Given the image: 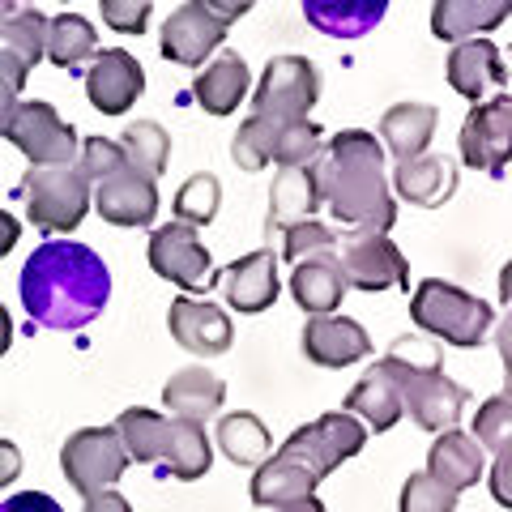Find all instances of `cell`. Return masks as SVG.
<instances>
[{
  "label": "cell",
  "instance_id": "obj_1",
  "mask_svg": "<svg viewBox=\"0 0 512 512\" xmlns=\"http://www.w3.org/2000/svg\"><path fill=\"white\" fill-rule=\"evenodd\" d=\"M22 308L43 329H86L107 308L111 274L103 256L73 244V239H47L22 265Z\"/></svg>",
  "mask_w": 512,
  "mask_h": 512
},
{
  "label": "cell",
  "instance_id": "obj_2",
  "mask_svg": "<svg viewBox=\"0 0 512 512\" xmlns=\"http://www.w3.org/2000/svg\"><path fill=\"white\" fill-rule=\"evenodd\" d=\"M312 180L320 201L346 227V235H389L397 222V205L384 180V150L372 133L346 128L320 146L312 158Z\"/></svg>",
  "mask_w": 512,
  "mask_h": 512
},
{
  "label": "cell",
  "instance_id": "obj_3",
  "mask_svg": "<svg viewBox=\"0 0 512 512\" xmlns=\"http://www.w3.org/2000/svg\"><path fill=\"white\" fill-rule=\"evenodd\" d=\"M410 320L423 333L444 338L448 346L474 350V346L487 342V333L495 325V312H491V303L474 299L470 291H461V286L427 278V282H419V291L410 295Z\"/></svg>",
  "mask_w": 512,
  "mask_h": 512
},
{
  "label": "cell",
  "instance_id": "obj_4",
  "mask_svg": "<svg viewBox=\"0 0 512 512\" xmlns=\"http://www.w3.org/2000/svg\"><path fill=\"white\" fill-rule=\"evenodd\" d=\"M320 124L316 120H261L252 116L239 124V133L231 141V158L244 171H261L269 163L286 167H308L320 154Z\"/></svg>",
  "mask_w": 512,
  "mask_h": 512
},
{
  "label": "cell",
  "instance_id": "obj_5",
  "mask_svg": "<svg viewBox=\"0 0 512 512\" xmlns=\"http://www.w3.org/2000/svg\"><path fill=\"white\" fill-rule=\"evenodd\" d=\"M13 192L26 201L30 222L47 235L73 231L90 210V180L77 171V163H69V167H30Z\"/></svg>",
  "mask_w": 512,
  "mask_h": 512
},
{
  "label": "cell",
  "instance_id": "obj_6",
  "mask_svg": "<svg viewBox=\"0 0 512 512\" xmlns=\"http://www.w3.org/2000/svg\"><path fill=\"white\" fill-rule=\"evenodd\" d=\"M363 444H367V427L355 419V414L329 410V414H320L316 423L291 431L286 444L278 448V457L291 461V466H299L312 483H320V478H329L342 461L355 457Z\"/></svg>",
  "mask_w": 512,
  "mask_h": 512
},
{
  "label": "cell",
  "instance_id": "obj_7",
  "mask_svg": "<svg viewBox=\"0 0 512 512\" xmlns=\"http://www.w3.org/2000/svg\"><path fill=\"white\" fill-rule=\"evenodd\" d=\"M380 367L393 376L397 393H402V414H410L427 431H453L461 410L470 402V389H461L457 380H448L440 367H410L384 355Z\"/></svg>",
  "mask_w": 512,
  "mask_h": 512
},
{
  "label": "cell",
  "instance_id": "obj_8",
  "mask_svg": "<svg viewBox=\"0 0 512 512\" xmlns=\"http://www.w3.org/2000/svg\"><path fill=\"white\" fill-rule=\"evenodd\" d=\"M60 470L69 478V487L77 495H99L111 491L128 470V453L116 436V427H82L73 431L60 448Z\"/></svg>",
  "mask_w": 512,
  "mask_h": 512
},
{
  "label": "cell",
  "instance_id": "obj_9",
  "mask_svg": "<svg viewBox=\"0 0 512 512\" xmlns=\"http://www.w3.org/2000/svg\"><path fill=\"white\" fill-rule=\"evenodd\" d=\"M320 99V73L303 56H274L252 86V107L261 120H308Z\"/></svg>",
  "mask_w": 512,
  "mask_h": 512
},
{
  "label": "cell",
  "instance_id": "obj_10",
  "mask_svg": "<svg viewBox=\"0 0 512 512\" xmlns=\"http://www.w3.org/2000/svg\"><path fill=\"white\" fill-rule=\"evenodd\" d=\"M5 137L30 158V167H69V163H77V150H82L73 124H64L60 111L39 99L18 103Z\"/></svg>",
  "mask_w": 512,
  "mask_h": 512
},
{
  "label": "cell",
  "instance_id": "obj_11",
  "mask_svg": "<svg viewBox=\"0 0 512 512\" xmlns=\"http://www.w3.org/2000/svg\"><path fill=\"white\" fill-rule=\"evenodd\" d=\"M346 291H389L410 286V265L389 235H346L338 252Z\"/></svg>",
  "mask_w": 512,
  "mask_h": 512
},
{
  "label": "cell",
  "instance_id": "obj_12",
  "mask_svg": "<svg viewBox=\"0 0 512 512\" xmlns=\"http://www.w3.org/2000/svg\"><path fill=\"white\" fill-rule=\"evenodd\" d=\"M150 265L158 278L175 282L180 291H210L214 286V256L184 222H167L150 235Z\"/></svg>",
  "mask_w": 512,
  "mask_h": 512
},
{
  "label": "cell",
  "instance_id": "obj_13",
  "mask_svg": "<svg viewBox=\"0 0 512 512\" xmlns=\"http://www.w3.org/2000/svg\"><path fill=\"white\" fill-rule=\"evenodd\" d=\"M508 154H512V99L495 94L491 103H478L466 116V124H461V163L500 180Z\"/></svg>",
  "mask_w": 512,
  "mask_h": 512
},
{
  "label": "cell",
  "instance_id": "obj_14",
  "mask_svg": "<svg viewBox=\"0 0 512 512\" xmlns=\"http://www.w3.org/2000/svg\"><path fill=\"white\" fill-rule=\"evenodd\" d=\"M222 39H227V22L214 13L210 0H188V5L171 9V18L163 22V56L175 64H188L197 69L205 64V56H214Z\"/></svg>",
  "mask_w": 512,
  "mask_h": 512
},
{
  "label": "cell",
  "instance_id": "obj_15",
  "mask_svg": "<svg viewBox=\"0 0 512 512\" xmlns=\"http://www.w3.org/2000/svg\"><path fill=\"white\" fill-rule=\"evenodd\" d=\"M141 90H146V73H141L133 52H124V47H103V52L90 60L86 99L94 111H103V116H124V111L141 99Z\"/></svg>",
  "mask_w": 512,
  "mask_h": 512
},
{
  "label": "cell",
  "instance_id": "obj_16",
  "mask_svg": "<svg viewBox=\"0 0 512 512\" xmlns=\"http://www.w3.org/2000/svg\"><path fill=\"white\" fill-rule=\"evenodd\" d=\"M167 325H171V338L180 342L188 355H201V359L227 355L231 342H235L231 316L222 312L218 303H210V299H192V295L171 299Z\"/></svg>",
  "mask_w": 512,
  "mask_h": 512
},
{
  "label": "cell",
  "instance_id": "obj_17",
  "mask_svg": "<svg viewBox=\"0 0 512 512\" xmlns=\"http://www.w3.org/2000/svg\"><path fill=\"white\" fill-rule=\"evenodd\" d=\"M90 201L99 210L103 222L111 227H150L154 214H158V188L146 175H137L133 167H120L116 175L90 184Z\"/></svg>",
  "mask_w": 512,
  "mask_h": 512
},
{
  "label": "cell",
  "instance_id": "obj_18",
  "mask_svg": "<svg viewBox=\"0 0 512 512\" xmlns=\"http://www.w3.org/2000/svg\"><path fill=\"white\" fill-rule=\"evenodd\" d=\"M214 282H222V299L239 316H256V312L274 308V299H278V261L269 248H256L248 256H239L235 265H227L222 274H214Z\"/></svg>",
  "mask_w": 512,
  "mask_h": 512
},
{
  "label": "cell",
  "instance_id": "obj_19",
  "mask_svg": "<svg viewBox=\"0 0 512 512\" xmlns=\"http://www.w3.org/2000/svg\"><path fill=\"white\" fill-rule=\"evenodd\" d=\"M303 355L316 367H350L372 355V338L350 316H312L303 325Z\"/></svg>",
  "mask_w": 512,
  "mask_h": 512
},
{
  "label": "cell",
  "instance_id": "obj_20",
  "mask_svg": "<svg viewBox=\"0 0 512 512\" xmlns=\"http://www.w3.org/2000/svg\"><path fill=\"white\" fill-rule=\"evenodd\" d=\"M508 73H504V60H500V47L487 43V39H470V43H457L448 52V86H453L461 99H470L474 107L483 103V94L504 86Z\"/></svg>",
  "mask_w": 512,
  "mask_h": 512
},
{
  "label": "cell",
  "instance_id": "obj_21",
  "mask_svg": "<svg viewBox=\"0 0 512 512\" xmlns=\"http://www.w3.org/2000/svg\"><path fill=\"white\" fill-rule=\"evenodd\" d=\"M487 470V457H483V448H478L466 431H440L436 444H431V453H427V478H436L440 487L448 491H466L474 487L478 478H483Z\"/></svg>",
  "mask_w": 512,
  "mask_h": 512
},
{
  "label": "cell",
  "instance_id": "obj_22",
  "mask_svg": "<svg viewBox=\"0 0 512 512\" xmlns=\"http://www.w3.org/2000/svg\"><path fill=\"white\" fill-rule=\"evenodd\" d=\"M163 402L175 419L205 423L227 402V384H222V376H214L210 367H184V372H175L163 384Z\"/></svg>",
  "mask_w": 512,
  "mask_h": 512
},
{
  "label": "cell",
  "instance_id": "obj_23",
  "mask_svg": "<svg viewBox=\"0 0 512 512\" xmlns=\"http://www.w3.org/2000/svg\"><path fill=\"white\" fill-rule=\"evenodd\" d=\"M393 188L402 192L410 205L436 210V205H444L457 192V163L444 154H419V158H410V163H397Z\"/></svg>",
  "mask_w": 512,
  "mask_h": 512
},
{
  "label": "cell",
  "instance_id": "obj_24",
  "mask_svg": "<svg viewBox=\"0 0 512 512\" xmlns=\"http://www.w3.org/2000/svg\"><path fill=\"white\" fill-rule=\"evenodd\" d=\"M248 90H252L248 64L235 52H218L201 69L197 82H192V99L210 111V116H231V111H239V103L248 99Z\"/></svg>",
  "mask_w": 512,
  "mask_h": 512
},
{
  "label": "cell",
  "instance_id": "obj_25",
  "mask_svg": "<svg viewBox=\"0 0 512 512\" xmlns=\"http://www.w3.org/2000/svg\"><path fill=\"white\" fill-rule=\"evenodd\" d=\"M440 111L431 103H397L380 116V150H389L397 163H410V158L427 154L431 133H436Z\"/></svg>",
  "mask_w": 512,
  "mask_h": 512
},
{
  "label": "cell",
  "instance_id": "obj_26",
  "mask_svg": "<svg viewBox=\"0 0 512 512\" xmlns=\"http://www.w3.org/2000/svg\"><path fill=\"white\" fill-rule=\"evenodd\" d=\"M291 295L308 316H333L342 308L346 295V278L338 269V252L333 256H316V261H299L291 274Z\"/></svg>",
  "mask_w": 512,
  "mask_h": 512
},
{
  "label": "cell",
  "instance_id": "obj_27",
  "mask_svg": "<svg viewBox=\"0 0 512 512\" xmlns=\"http://www.w3.org/2000/svg\"><path fill=\"white\" fill-rule=\"evenodd\" d=\"M512 13V0H440L431 5V35L470 43L478 30H495Z\"/></svg>",
  "mask_w": 512,
  "mask_h": 512
},
{
  "label": "cell",
  "instance_id": "obj_28",
  "mask_svg": "<svg viewBox=\"0 0 512 512\" xmlns=\"http://www.w3.org/2000/svg\"><path fill=\"white\" fill-rule=\"evenodd\" d=\"M389 13L384 0H303V18H308L320 35L333 39H359L376 30L380 18Z\"/></svg>",
  "mask_w": 512,
  "mask_h": 512
},
{
  "label": "cell",
  "instance_id": "obj_29",
  "mask_svg": "<svg viewBox=\"0 0 512 512\" xmlns=\"http://www.w3.org/2000/svg\"><path fill=\"white\" fill-rule=\"evenodd\" d=\"M346 414H355V419H363L372 431H389L397 427V419H402V393H397L393 376L384 372V367H367V372L355 380V389L346 393Z\"/></svg>",
  "mask_w": 512,
  "mask_h": 512
},
{
  "label": "cell",
  "instance_id": "obj_30",
  "mask_svg": "<svg viewBox=\"0 0 512 512\" xmlns=\"http://www.w3.org/2000/svg\"><path fill=\"white\" fill-rule=\"evenodd\" d=\"M99 56V35L82 13H56L47 18V43H43V60H52L56 69L77 73Z\"/></svg>",
  "mask_w": 512,
  "mask_h": 512
},
{
  "label": "cell",
  "instance_id": "obj_31",
  "mask_svg": "<svg viewBox=\"0 0 512 512\" xmlns=\"http://www.w3.org/2000/svg\"><path fill=\"white\" fill-rule=\"evenodd\" d=\"M320 205V192L312 180V167H286L278 171L274 192H269V231H286L295 222H308Z\"/></svg>",
  "mask_w": 512,
  "mask_h": 512
},
{
  "label": "cell",
  "instance_id": "obj_32",
  "mask_svg": "<svg viewBox=\"0 0 512 512\" xmlns=\"http://www.w3.org/2000/svg\"><path fill=\"white\" fill-rule=\"evenodd\" d=\"M163 461H167V470L180 478V483H197V478L210 474L214 453H210V440H205V427L188 423V419H171Z\"/></svg>",
  "mask_w": 512,
  "mask_h": 512
},
{
  "label": "cell",
  "instance_id": "obj_33",
  "mask_svg": "<svg viewBox=\"0 0 512 512\" xmlns=\"http://www.w3.org/2000/svg\"><path fill=\"white\" fill-rule=\"evenodd\" d=\"M111 427H116L128 461H163L171 419H163V414H154L146 406H133V410H124Z\"/></svg>",
  "mask_w": 512,
  "mask_h": 512
},
{
  "label": "cell",
  "instance_id": "obj_34",
  "mask_svg": "<svg viewBox=\"0 0 512 512\" xmlns=\"http://www.w3.org/2000/svg\"><path fill=\"white\" fill-rule=\"evenodd\" d=\"M303 495H316V483L299 466L282 461L278 453L265 457L261 466L252 474V500L261 508H278V504H291V500H303Z\"/></svg>",
  "mask_w": 512,
  "mask_h": 512
},
{
  "label": "cell",
  "instance_id": "obj_35",
  "mask_svg": "<svg viewBox=\"0 0 512 512\" xmlns=\"http://www.w3.org/2000/svg\"><path fill=\"white\" fill-rule=\"evenodd\" d=\"M116 146H120V154H124V163L133 167L137 175H146V180H158V175L167 171L171 137H167V128H163V124H154V120L128 124V128H124V137L116 141Z\"/></svg>",
  "mask_w": 512,
  "mask_h": 512
},
{
  "label": "cell",
  "instance_id": "obj_36",
  "mask_svg": "<svg viewBox=\"0 0 512 512\" xmlns=\"http://www.w3.org/2000/svg\"><path fill=\"white\" fill-rule=\"evenodd\" d=\"M218 444H222V453H227V461H235V466H261V461L269 457V431L252 410L222 414Z\"/></svg>",
  "mask_w": 512,
  "mask_h": 512
},
{
  "label": "cell",
  "instance_id": "obj_37",
  "mask_svg": "<svg viewBox=\"0 0 512 512\" xmlns=\"http://www.w3.org/2000/svg\"><path fill=\"white\" fill-rule=\"evenodd\" d=\"M43 43H47V13L26 5V9H13L5 22H0V47L18 56L26 69H35L43 60Z\"/></svg>",
  "mask_w": 512,
  "mask_h": 512
},
{
  "label": "cell",
  "instance_id": "obj_38",
  "mask_svg": "<svg viewBox=\"0 0 512 512\" xmlns=\"http://www.w3.org/2000/svg\"><path fill=\"white\" fill-rule=\"evenodd\" d=\"M218 205H222V184H218V175H210V171L188 175L184 188L175 192V218H180L184 227H192V231L210 227Z\"/></svg>",
  "mask_w": 512,
  "mask_h": 512
},
{
  "label": "cell",
  "instance_id": "obj_39",
  "mask_svg": "<svg viewBox=\"0 0 512 512\" xmlns=\"http://www.w3.org/2000/svg\"><path fill=\"white\" fill-rule=\"evenodd\" d=\"M478 448H491V453H504L512 448V402L504 393H495L491 402L478 406V419H474V436Z\"/></svg>",
  "mask_w": 512,
  "mask_h": 512
},
{
  "label": "cell",
  "instance_id": "obj_40",
  "mask_svg": "<svg viewBox=\"0 0 512 512\" xmlns=\"http://www.w3.org/2000/svg\"><path fill=\"white\" fill-rule=\"evenodd\" d=\"M338 252V235L325 222H295V227H286V244H282V256L286 261H316V256H333Z\"/></svg>",
  "mask_w": 512,
  "mask_h": 512
},
{
  "label": "cell",
  "instance_id": "obj_41",
  "mask_svg": "<svg viewBox=\"0 0 512 512\" xmlns=\"http://www.w3.org/2000/svg\"><path fill=\"white\" fill-rule=\"evenodd\" d=\"M397 508L402 512H457V491L440 487L436 478H427V474H410Z\"/></svg>",
  "mask_w": 512,
  "mask_h": 512
},
{
  "label": "cell",
  "instance_id": "obj_42",
  "mask_svg": "<svg viewBox=\"0 0 512 512\" xmlns=\"http://www.w3.org/2000/svg\"><path fill=\"white\" fill-rule=\"evenodd\" d=\"M120 167H124V154H120L116 141H107V137H86L82 150H77V171H82L90 184H99V180H107V175H116Z\"/></svg>",
  "mask_w": 512,
  "mask_h": 512
},
{
  "label": "cell",
  "instance_id": "obj_43",
  "mask_svg": "<svg viewBox=\"0 0 512 512\" xmlns=\"http://www.w3.org/2000/svg\"><path fill=\"white\" fill-rule=\"evenodd\" d=\"M103 22L120 35H141L150 22V5L146 0H103Z\"/></svg>",
  "mask_w": 512,
  "mask_h": 512
},
{
  "label": "cell",
  "instance_id": "obj_44",
  "mask_svg": "<svg viewBox=\"0 0 512 512\" xmlns=\"http://www.w3.org/2000/svg\"><path fill=\"white\" fill-rule=\"evenodd\" d=\"M389 359L410 363V367H440V350L427 346V342H419V338H402V342L389 346Z\"/></svg>",
  "mask_w": 512,
  "mask_h": 512
},
{
  "label": "cell",
  "instance_id": "obj_45",
  "mask_svg": "<svg viewBox=\"0 0 512 512\" xmlns=\"http://www.w3.org/2000/svg\"><path fill=\"white\" fill-rule=\"evenodd\" d=\"M0 512H64L47 491H18L0 500Z\"/></svg>",
  "mask_w": 512,
  "mask_h": 512
},
{
  "label": "cell",
  "instance_id": "obj_46",
  "mask_svg": "<svg viewBox=\"0 0 512 512\" xmlns=\"http://www.w3.org/2000/svg\"><path fill=\"white\" fill-rule=\"evenodd\" d=\"M26 77H30V69H26V64H22L18 56H13V52H5V47H0V82H5V86H13V90L22 94Z\"/></svg>",
  "mask_w": 512,
  "mask_h": 512
},
{
  "label": "cell",
  "instance_id": "obj_47",
  "mask_svg": "<svg viewBox=\"0 0 512 512\" xmlns=\"http://www.w3.org/2000/svg\"><path fill=\"white\" fill-rule=\"evenodd\" d=\"M22 474V453L13 440H0V487H9Z\"/></svg>",
  "mask_w": 512,
  "mask_h": 512
},
{
  "label": "cell",
  "instance_id": "obj_48",
  "mask_svg": "<svg viewBox=\"0 0 512 512\" xmlns=\"http://www.w3.org/2000/svg\"><path fill=\"white\" fill-rule=\"evenodd\" d=\"M508 453H512V448L495 453V474H491V495H495V500H500L504 508L512 504V495H508Z\"/></svg>",
  "mask_w": 512,
  "mask_h": 512
},
{
  "label": "cell",
  "instance_id": "obj_49",
  "mask_svg": "<svg viewBox=\"0 0 512 512\" xmlns=\"http://www.w3.org/2000/svg\"><path fill=\"white\" fill-rule=\"evenodd\" d=\"M86 512H133V508H128V500L120 491H99L86 500Z\"/></svg>",
  "mask_w": 512,
  "mask_h": 512
},
{
  "label": "cell",
  "instance_id": "obj_50",
  "mask_svg": "<svg viewBox=\"0 0 512 512\" xmlns=\"http://www.w3.org/2000/svg\"><path fill=\"white\" fill-rule=\"evenodd\" d=\"M18 239H22V222L0 210V256H9L13 248H18Z\"/></svg>",
  "mask_w": 512,
  "mask_h": 512
},
{
  "label": "cell",
  "instance_id": "obj_51",
  "mask_svg": "<svg viewBox=\"0 0 512 512\" xmlns=\"http://www.w3.org/2000/svg\"><path fill=\"white\" fill-rule=\"evenodd\" d=\"M13 111H18V90L0 82V137H5V128H9V120H13Z\"/></svg>",
  "mask_w": 512,
  "mask_h": 512
},
{
  "label": "cell",
  "instance_id": "obj_52",
  "mask_svg": "<svg viewBox=\"0 0 512 512\" xmlns=\"http://www.w3.org/2000/svg\"><path fill=\"white\" fill-rule=\"evenodd\" d=\"M274 512H325V504L316 495H303V500H291V504H278Z\"/></svg>",
  "mask_w": 512,
  "mask_h": 512
},
{
  "label": "cell",
  "instance_id": "obj_53",
  "mask_svg": "<svg viewBox=\"0 0 512 512\" xmlns=\"http://www.w3.org/2000/svg\"><path fill=\"white\" fill-rule=\"evenodd\" d=\"M9 342H13V320H9V312L0 308V355L9 350Z\"/></svg>",
  "mask_w": 512,
  "mask_h": 512
},
{
  "label": "cell",
  "instance_id": "obj_54",
  "mask_svg": "<svg viewBox=\"0 0 512 512\" xmlns=\"http://www.w3.org/2000/svg\"><path fill=\"white\" fill-rule=\"evenodd\" d=\"M13 9H18V5H9V0H0V22H5V18H9V13H13Z\"/></svg>",
  "mask_w": 512,
  "mask_h": 512
}]
</instances>
